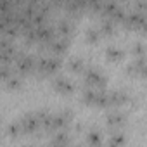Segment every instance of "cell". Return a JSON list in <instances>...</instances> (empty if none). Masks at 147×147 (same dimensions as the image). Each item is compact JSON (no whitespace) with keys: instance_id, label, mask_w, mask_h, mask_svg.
Wrapping results in <instances>:
<instances>
[{"instance_id":"cell-20","label":"cell","mask_w":147,"mask_h":147,"mask_svg":"<svg viewBox=\"0 0 147 147\" xmlns=\"http://www.w3.org/2000/svg\"><path fill=\"white\" fill-rule=\"evenodd\" d=\"M125 144H126L125 133H121V131H114V133H111L109 145H125Z\"/></svg>"},{"instance_id":"cell-16","label":"cell","mask_w":147,"mask_h":147,"mask_svg":"<svg viewBox=\"0 0 147 147\" xmlns=\"http://www.w3.org/2000/svg\"><path fill=\"white\" fill-rule=\"evenodd\" d=\"M4 85H5L9 90H19V88L23 87V76H21V75H18V73H14V75H12V76L4 83Z\"/></svg>"},{"instance_id":"cell-19","label":"cell","mask_w":147,"mask_h":147,"mask_svg":"<svg viewBox=\"0 0 147 147\" xmlns=\"http://www.w3.org/2000/svg\"><path fill=\"white\" fill-rule=\"evenodd\" d=\"M87 144H90V145H100V144H102V135H100V131H99V130H90V131L87 133Z\"/></svg>"},{"instance_id":"cell-11","label":"cell","mask_w":147,"mask_h":147,"mask_svg":"<svg viewBox=\"0 0 147 147\" xmlns=\"http://www.w3.org/2000/svg\"><path fill=\"white\" fill-rule=\"evenodd\" d=\"M66 67L71 73H75V75H82L83 69H85V61L82 57H69L66 61Z\"/></svg>"},{"instance_id":"cell-22","label":"cell","mask_w":147,"mask_h":147,"mask_svg":"<svg viewBox=\"0 0 147 147\" xmlns=\"http://www.w3.org/2000/svg\"><path fill=\"white\" fill-rule=\"evenodd\" d=\"M0 144H2V138H0Z\"/></svg>"},{"instance_id":"cell-8","label":"cell","mask_w":147,"mask_h":147,"mask_svg":"<svg viewBox=\"0 0 147 147\" xmlns=\"http://www.w3.org/2000/svg\"><path fill=\"white\" fill-rule=\"evenodd\" d=\"M109 92V102L111 107H121L130 102V95L125 90H107Z\"/></svg>"},{"instance_id":"cell-15","label":"cell","mask_w":147,"mask_h":147,"mask_svg":"<svg viewBox=\"0 0 147 147\" xmlns=\"http://www.w3.org/2000/svg\"><path fill=\"white\" fill-rule=\"evenodd\" d=\"M106 57L109 61H113V62H118V61H121L125 57V52L119 47H107L106 49Z\"/></svg>"},{"instance_id":"cell-12","label":"cell","mask_w":147,"mask_h":147,"mask_svg":"<svg viewBox=\"0 0 147 147\" xmlns=\"http://www.w3.org/2000/svg\"><path fill=\"white\" fill-rule=\"evenodd\" d=\"M99 31H100L102 36H113L114 31H116V23L109 18H102L100 24H99Z\"/></svg>"},{"instance_id":"cell-10","label":"cell","mask_w":147,"mask_h":147,"mask_svg":"<svg viewBox=\"0 0 147 147\" xmlns=\"http://www.w3.org/2000/svg\"><path fill=\"white\" fill-rule=\"evenodd\" d=\"M126 123V114L119 113V111H114V113H109L106 116V125L113 130H119L121 126H125Z\"/></svg>"},{"instance_id":"cell-1","label":"cell","mask_w":147,"mask_h":147,"mask_svg":"<svg viewBox=\"0 0 147 147\" xmlns=\"http://www.w3.org/2000/svg\"><path fill=\"white\" fill-rule=\"evenodd\" d=\"M75 114L71 109H62L59 113H47L45 118L42 119V128L45 131H57L67 128V125L73 121Z\"/></svg>"},{"instance_id":"cell-21","label":"cell","mask_w":147,"mask_h":147,"mask_svg":"<svg viewBox=\"0 0 147 147\" xmlns=\"http://www.w3.org/2000/svg\"><path fill=\"white\" fill-rule=\"evenodd\" d=\"M131 54H133L135 57H145V47H144V43H142V42L133 43V47H131Z\"/></svg>"},{"instance_id":"cell-6","label":"cell","mask_w":147,"mask_h":147,"mask_svg":"<svg viewBox=\"0 0 147 147\" xmlns=\"http://www.w3.org/2000/svg\"><path fill=\"white\" fill-rule=\"evenodd\" d=\"M52 87L57 94L61 95H71L75 92V83H73L69 78L66 76H59V75H54V80H52Z\"/></svg>"},{"instance_id":"cell-2","label":"cell","mask_w":147,"mask_h":147,"mask_svg":"<svg viewBox=\"0 0 147 147\" xmlns=\"http://www.w3.org/2000/svg\"><path fill=\"white\" fill-rule=\"evenodd\" d=\"M62 67V57L59 55H38L36 66H35V75L38 76H54L55 73Z\"/></svg>"},{"instance_id":"cell-18","label":"cell","mask_w":147,"mask_h":147,"mask_svg":"<svg viewBox=\"0 0 147 147\" xmlns=\"http://www.w3.org/2000/svg\"><path fill=\"white\" fill-rule=\"evenodd\" d=\"M7 135H9L11 138H14V140L24 135V133H23V128H21V125H19V121H16V123H11V125L7 126Z\"/></svg>"},{"instance_id":"cell-3","label":"cell","mask_w":147,"mask_h":147,"mask_svg":"<svg viewBox=\"0 0 147 147\" xmlns=\"http://www.w3.org/2000/svg\"><path fill=\"white\" fill-rule=\"evenodd\" d=\"M82 75H83L85 87H92V88H106L107 87V78L99 67H94V66L87 67L85 66Z\"/></svg>"},{"instance_id":"cell-9","label":"cell","mask_w":147,"mask_h":147,"mask_svg":"<svg viewBox=\"0 0 147 147\" xmlns=\"http://www.w3.org/2000/svg\"><path fill=\"white\" fill-rule=\"evenodd\" d=\"M126 73L130 76H138L142 78L145 73V57H137L126 66Z\"/></svg>"},{"instance_id":"cell-17","label":"cell","mask_w":147,"mask_h":147,"mask_svg":"<svg viewBox=\"0 0 147 147\" xmlns=\"http://www.w3.org/2000/svg\"><path fill=\"white\" fill-rule=\"evenodd\" d=\"M14 75V67L11 64H0V83H5Z\"/></svg>"},{"instance_id":"cell-13","label":"cell","mask_w":147,"mask_h":147,"mask_svg":"<svg viewBox=\"0 0 147 147\" xmlns=\"http://www.w3.org/2000/svg\"><path fill=\"white\" fill-rule=\"evenodd\" d=\"M73 142V138H71V135L66 131V128L64 130H57L55 133H54V137L50 138V144H54V145H69Z\"/></svg>"},{"instance_id":"cell-5","label":"cell","mask_w":147,"mask_h":147,"mask_svg":"<svg viewBox=\"0 0 147 147\" xmlns=\"http://www.w3.org/2000/svg\"><path fill=\"white\" fill-rule=\"evenodd\" d=\"M69 38H64V36H54L47 45H43L45 49H47V52L49 54H52V55H59V57H62L66 52H67V49H69Z\"/></svg>"},{"instance_id":"cell-4","label":"cell","mask_w":147,"mask_h":147,"mask_svg":"<svg viewBox=\"0 0 147 147\" xmlns=\"http://www.w3.org/2000/svg\"><path fill=\"white\" fill-rule=\"evenodd\" d=\"M19 125H21V128H23V133L24 135H31V133H35L36 130H40L42 128V123H40V118L36 116V113L33 111V113H26L24 116H21L19 119Z\"/></svg>"},{"instance_id":"cell-14","label":"cell","mask_w":147,"mask_h":147,"mask_svg":"<svg viewBox=\"0 0 147 147\" xmlns=\"http://www.w3.org/2000/svg\"><path fill=\"white\" fill-rule=\"evenodd\" d=\"M100 38H102V35H100V31H99V26H88V28L85 30V42H87V43L95 45Z\"/></svg>"},{"instance_id":"cell-7","label":"cell","mask_w":147,"mask_h":147,"mask_svg":"<svg viewBox=\"0 0 147 147\" xmlns=\"http://www.w3.org/2000/svg\"><path fill=\"white\" fill-rule=\"evenodd\" d=\"M55 31L59 36H64V38H73V35H75V23H73L71 18H62L55 23Z\"/></svg>"}]
</instances>
